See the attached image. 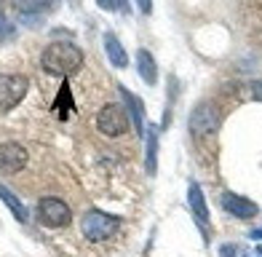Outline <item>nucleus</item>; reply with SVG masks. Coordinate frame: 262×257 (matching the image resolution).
Segmentation results:
<instances>
[{
  "mask_svg": "<svg viewBox=\"0 0 262 257\" xmlns=\"http://www.w3.org/2000/svg\"><path fill=\"white\" fill-rule=\"evenodd\" d=\"M83 51L80 46L70 43V40H54L43 49L40 54V67L46 70L49 75H56V78H70L75 75L78 70L83 67Z\"/></svg>",
  "mask_w": 262,
  "mask_h": 257,
  "instance_id": "f257e3e1",
  "label": "nucleus"
},
{
  "mask_svg": "<svg viewBox=\"0 0 262 257\" xmlns=\"http://www.w3.org/2000/svg\"><path fill=\"white\" fill-rule=\"evenodd\" d=\"M118 228H121V220L113 217V215H104V212H99V209L86 212L83 215V223H80V230H83V236H86L89 241L110 239Z\"/></svg>",
  "mask_w": 262,
  "mask_h": 257,
  "instance_id": "f03ea898",
  "label": "nucleus"
},
{
  "mask_svg": "<svg viewBox=\"0 0 262 257\" xmlns=\"http://www.w3.org/2000/svg\"><path fill=\"white\" fill-rule=\"evenodd\" d=\"M27 89H30L27 75H19V73H0V113L14 110L16 104L25 99Z\"/></svg>",
  "mask_w": 262,
  "mask_h": 257,
  "instance_id": "7ed1b4c3",
  "label": "nucleus"
},
{
  "mask_svg": "<svg viewBox=\"0 0 262 257\" xmlns=\"http://www.w3.org/2000/svg\"><path fill=\"white\" fill-rule=\"evenodd\" d=\"M97 128L104 137H121L131 128V118L121 104H104L97 113Z\"/></svg>",
  "mask_w": 262,
  "mask_h": 257,
  "instance_id": "20e7f679",
  "label": "nucleus"
},
{
  "mask_svg": "<svg viewBox=\"0 0 262 257\" xmlns=\"http://www.w3.org/2000/svg\"><path fill=\"white\" fill-rule=\"evenodd\" d=\"M73 215H70V206L62 198H40L38 201V223L46 228H64Z\"/></svg>",
  "mask_w": 262,
  "mask_h": 257,
  "instance_id": "39448f33",
  "label": "nucleus"
},
{
  "mask_svg": "<svg viewBox=\"0 0 262 257\" xmlns=\"http://www.w3.org/2000/svg\"><path fill=\"white\" fill-rule=\"evenodd\" d=\"M27 163V150L19 142H3L0 145V174H16Z\"/></svg>",
  "mask_w": 262,
  "mask_h": 257,
  "instance_id": "423d86ee",
  "label": "nucleus"
},
{
  "mask_svg": "<svg viewBox=\"0 0 262 257\" xmlns=\"http://www.w3.org/2000/svg\"><path fill=\"white\" fill-rule=\"evenodd\" d=\"M220 123V115L214 110V104H198L190 115V132L193 134H211Z\"/></svg>",
  "mask_w": 262,
  "mask_h": 257,
  "instance_id": "0eeeda50",
  "label": "nucleus"
},
{
  "mask_svg": "<svg viewBox=\"0 0 262 257\" xmlns=\"http://www.w3.org/2000/svg\"><path fill=\"white\" fill-rule=\"evenodd\" d=\"M118 91H121V97L126 102V113H128V118H131V128H134L137 134H145V104H142V99L134 94V91H128L123 83H118Z\"/></svg>",
  "mask_w": 262,
  "mask_h": 257,
  "instance_id": "6e6552de",
  "label": "nucleus"
},
{
  "mask_svg": "<svg viewBox=\"0 0 262 257\" xmlns=\"http://www.w3.org/2000/svg\"><path fill=\"white\" fill-rule=\"evenodd\" d=\"M222 209L233 217H241V220H252L259 215V209L254 201H249L244 196H235V193H225L222 196Z\"/></svg>",
  "mask_w": 262,
  "mask_h": 257,
  "instance_id": "1a4fd4ad",
  "label": "nucleus"
},
{
  "mask_svg": "<svg viewBox=\"0 0 262 257\" xmlns=\"http://www.w3.org/2000/svg\"><path fill=\"white\" fill-rule=\"evenodd\" d=\"M104 51H107V62H110L115 70L128 67V54H126L123 43L118 40L115 32H104Z\"/></svg>",
  "mask_w": 262,
  "mask_h": 257,
  "instance_id": "9d476101",
  "label": "nucleus"
},
{
  "mask_svg": "<svg viewBox=\"0 0 262 257\" xmlns=\"http://www.w3.org/2000/svg\"><path fill=\"white\" fill-rule=\"evenodd\" d=\"M137 70H139V78L145 80L147 86H156L158 80V65L152 59V54L147 49H139L137 51Z\"/></svg>",
  "mask_w": 262,
  "mask_h": 257,
  "instance_id": "9b49d317",
  "label": "nucleus"
},
{
  "mask_svg": "<svg viewBox=\"0 0 262 257\" xmlns=\"http://www.w3.org/2000/svg\"><path fill=\"white\" fill-rule=\"evenodd\" d=\"M187 201H190V209H193L195 220L206 228V223H209V206H206L204 193H201V185H195V182L190 185V190H187Z\"/></svg>",
  "mask_w": 262,
  "mask_h": 257,
  "instance_id": "f8f14e48",
  "label": "nucleus"
},
{
  "mask_svg": "<svg viewBox=\"0 0 262 257\" xmlns=\"http://www.w3.org/2000/svg\"><path fill=\"white\" fill-rule=\"evenodd\" d=\"M0 201H6V206L11 209V212H14V217L19 220V223H27L30 220V215H27V209H25V204L19 201V198L11 193L6 185H0Z\"/></svg>",
  "mask_w": 262,
  "mask_h": 257,
  "instance_id": "ddd939ff",
  "label": "nucleus"
},
{
  "mask_svg": "<svg viewBox=\"0 0 262 257\" xmlns=\"http://www.w3.org/2000/svg\"><path fill=\"white\" fill-rule=\"evenodd\" d=\"M158 169V126L150 123V132H147V172L156 174Z\"/></svg>",
  "mask_w": 262,
  "mask_h": 257,
  "instance_id": "4468645a",
  "label": "nucleus"
},
{
  "mask_svg": "<svg viewBox=\"0 0 262 257\" xmlns=\"http://www.w3.org/2000/svg\"><path fill=\"white\" fill-rule=\"evenodd\" d=\"M14 6L21 14H40V11L54 6V0H14Z\"/></svg>",
  "mask_w": 262,
  "mask_h": 257,
  "instance_id": "2eb2a0df",
  "label": "nucleus"
},
{
  "mask_svg": "<svg viewBox=\"0 0 262 257\" xmlns=\"http://www.w3.org/2000/svg\"><path fill=\"white\" fill-rule=\"evenodd\" d=\"M54 108H56V113L62 115V118H67V115H70V108H73V94H70V86L67 83L59 89V97L54 102Z\"/></svg>",
  "mask_w": 262,
  "mask_h": 257,
  "instance_id": "dca6fc26",
  "label": "nucleus"
},
{
  "mask_svg": "<svg viewBox=\"0 0 262 257\" xmlns=\"http://www.w3.org/2000/svg\"><path fill=\"white\" fill-rule=\"evenodd\" d=\"M14 38V27H11V22L6 19V14L0 11V43H6Z\"/></svg>",
  "mask_w": 262,
  "mask_h": 257,
  "instance_id": "f3484780",
  "label": "nucleus"
},
{
  "mask_svg": "<svg viewBox=\"0 0 262 257\" xmlns=\"http://www.w3.org/2000/svg\"><path fill=\"white\" fill-rule=\"evenodd\" d=\"M97 6L102 11H121L126 8V0H97Z\"/></svg>",
  "mask_w": 262,
  "mask_h": 257,
  "instance_id": "a211bd4d",
  "label": "nucleus"
},
{
  "mask_svg": "<svg viewBox=\"0 0 262 257\" xmlns=\"http://www.w3.org/2000/svg\"><path fill=\"white\" fill-rule=\"evenodd\" d=\"M220 257H235V247H233V244H222V247H220Z\"/></svg>",
  "mask_w": 262,
  "mask_h": 257,
  "instance_id": "6ab92c4d",
  "label": "nucleus"
},
{
  "mask_svg": "<svg viewBox=\"0 0 262 257\" xmlns=\"http://www.w3.org/2000/svg\"><path fill=\"white\" fill-rule=\"evenodd\" d=\"M137 8L142 11V14H150V11H152V0H137Z\"/></svg>",
  "mask_w": 262,
  "mask_h": 257,
  "instance_id": "aec40b11",
  "label": "nucleus"
},
{
  "mask_svg": "<svg viewBox=\"0 0 262 257\" xmlns=\"http://www.w3.org/2000/svg\"><path fill=\"white\" fill-rule=\"evenodd\" d=\"M252 94H254L257 102H262V80H254L252 83Z\"/></svg>",
  "mask_w": 262,
  "mask_h": 257,
  "instance_id": "412c9836",
  "label": "nucleus"
},
{
  "mask_svg": "<svg viewBox=\"0 0 262 257\" xmlns=\"http://www.w3.org/2000/svg\"><path fill=\"white\" fill-rule=\"evenodd\" d=\"M252 239H254V241H262V228H259V230H252Z\"/></svg>",
  "mask_w": 262,
  "mask_h": 257,
  "instance_id": "4be33fe9",
  "label": "nucleus"
},
{
  "mask_svg": "<svg viewBox=\"0 0 262 257\" xmlns=\"http://www.w3.org/2000/svg\"><path fill=\"white\" fill-rule=\"evenodd\" d=\"M257 254H259V257H262V247H257Z\"/></svg>",
  "mask_w": 262,
  "mask_h": 257,
  "instance_id": "5701e85b",
  "label": "nucleus"
}]
</instances>
